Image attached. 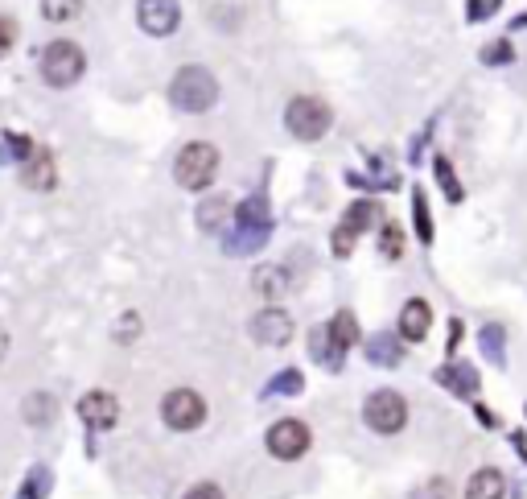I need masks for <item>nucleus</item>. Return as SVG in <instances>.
<instances>
[{"instance_id":"f257e3e1","label":"nucleus","mask_w":527,"mask_h":499,"mask_svg":"<svg viewBox=\"0 0 527 499\" xmlns=\"http://www.w3.org/2000/svg\"><path fill=\"white\" fill-rule=\"evenodd\" d=\"M219 99V83L206 66H182L178 75L169 83V104L186 112V116H198V112H210Z\"/></svg>"},{"instance_id":"f03ea898","label":"nucleus","mask_w":527,"mask_h":499,"mask_svg":"<svg viewBox=\"0 0 527 499\" xmlns=\"http://www.w3.org/2000/svg\"><path fill=\"white\" fill-rule=\"evenodd\" d=\"M215 170H219V149L206 145V141H190V145L178 153V165H173V174H178V182H182L186 190L210 186Z\"/></svg>"},{"instance_id":"7ed1b4c3","label":"nucleus","mask_w":527,"mask_h":499,"mask_svg":"<svg viewBox=\"0 0 527 499\" xmlns=\"http://www.w3.org/2000/svg\"><path fill=\"white\" fill-rule=\"evenodd\" d=\"M363 421L375 429V434H400V429L408 425V401L392 388H379V392L367 396Z\"/></svg>"},{"instance_id":"20e7f679","label":"nucleus","mask_w":527,"mask_h":499,"mask_svg":"<svg viewBox=\"0 0 527 499\" xmlns=\"http://www.w3.org/2000/svg\"><path fill=\"white\" fill-rule=\"evenodd\" d=\"M83 66H87V58H83V50L75 42H62L58 38V42H50L42 50V79L50 87H70L83 75Z\"/></svg>"},{"instance_id":"39448f33","label":"nucleus","mask_w":527,"mask_h":499,"mask_svg":"<svg viewBox=\"0 0 527 499\" xmlns=\"http://www.w3.org/2000/svg\"><path fill=\"white\" fill-rule=\"evenodd\" d=\"M285 124L297 141H318L326 137V128H330V108L322 104V99H313V95H297L289 112H285Z\"/></svg>"},{"instance_id":"423d86ee","label":"nucleus","mask_w":527,"mask_h":499,"mask_svg":"<svg viewBox=\"0 0 527 499\" xmlns=\"http://www.w3.org/2000/svg\"><path fill=\"white\" fill-rule=\"evenodd\" d=\"M161 417L169 429H178V434H190V429H198L206 421V401L194 392V388H178L169 392L161 401Z\"/></svg>"},{"instance_id":"0eeeda50","label":"nucleus","mask_w":527,"mask_h":499,"mask_svg":"<svg viewBox=\"0 0 527 499\" xmlns=\"http://www.w3.org/2000/svg\"><path fill=\"white\" fill-rule=\"evenodd\" d=\"M268 450H272V458H285V462L301 458L309 450V425L305 421H293V417L276 421L268 429Z\"/></svg>"},{"instance_id":"6e6552de","label":"nucleus","mask_w":527,"mask_h":499,"mask_svg":"<svg viewBox=\"0 0 527 499\" xmlns=\"http://www.w3.org/2000/svg\"><path fill=\"white\" fill-rule=\"evenodd\" d=\"M375 223H379V207L367 203V198H363V203H355V207L346 211V219L338 223V231H334V252H338V256H350L355 240L363 236L367 227H375Z\"/></svg>"},{"instance_id":"1a4fd4ad","label":"nucleus","mask_w":527,"mask_h":499,"mask_svg":"<svg viewBox=\"0 0 527 499\" xmlns=\"http://www.w3.org/2000/svg\"><path fill=\"white\" fill-rule=\"evenodd\" d=\"M136 21L145 33H153V38H165V33L178 29L182 21V9H178V0H140L136 5Z\"/></svg>"},{"instance_id":"9d476101","label":"nucleus","mask_w":527,"mask_h":499,"mask_svg":"<svg viewBox=\"0 0 527 499\" xmlns=\"http://www.w3.org/2000/svg\"><path fill=\"white\" fill-rule=\"evenodd\" d=\"M252 339L264 343V347H285L293 339V318L285 310H276V306L272 310H260L252 318Z\"/></svg>"},{"instance_id":"9b49d317","label":"nucleus","mask_w":527,"mask_h":499,"mask_svg":"<svg viewBox=\"0 0 527 499\" xmlns=\"http://www.w3.org/2000/svg\"><path fill=\"white\" fill-rule=\"evenodd\" d=\"M79 417L91 425V429H112L116 417H120V401L112 392H87L79 401Z\"/></svg>"},{"instance_id":"f8f14e48","label":"nucleus","mask_w":527,"mask_h":499,"mask_svg":"<svg viewBox=\"0 0 527 499\" xmlns=\"http://www.w3.org/2000/svg\"><path fill=\"white\" fill-rule=\"evenodd\" d=\"M437 384L441 388H449L453 396H478V388H482V380H478V372L470 368V363H445V368H437Z\"/></svg>"},{"instance_id":"ddd939ff","label":"nucleus","mask_w":527,"mask_h":499,"mask_svg":"<svg viewBox=\"0 0 527 499\" xmlns=\"http://www.w3.org/2000/svg\"><path fill=\"white\" fill-rule=\"evenodd\" d=\"M429 326H433V310H429V302H420V297H412V302L400 310V339L420 343V339L429 335Z\"/></svg>"},{"instance_id":"4468645a","label":"nucleus","mask_w":527,"mask_h":499,"mask_svg":"<svg viewBox=\"0 0 527 499\" xmlns=\"http://www.w3.org/2000/svg\"><path fill=\"white\" fill-rule=\"evenodd\" d=\"M25 186L29 190H50L54 186V178H58V170H54V153L46 149V145H38L33 149V157L25 161Z\"/></svg>"},{"instance_id":"2eb2a0df","label":"nucleus","mask_w":527,"mask_h":499,"mask_svg":"<svg viewBox=\"0 0 527 499\" xmlns=\"http://www.w3.org/2000/svg\"><path fill=\"white\" fill-rule=\"evenodd\" d=\"M309 355L322 363V368H330V372H342V359H346V347H338L334 343V335H330V326H318L309 335Z\"/></svg>"},{"instance_id":"dca6fc26","label":"nucleus","mask_w":527,"mask_h":499,"mask_svg":"<svg viewBox=\"0 0 527 499\" xmlns=\"http://www.w3.org/2000/svg\"><path fill=\"white\" fill-rule=\"evenodd\" d=\"M268 231H272V227H260V223H239V219H235V231L227 236V244H223V248H227L231 256H248V252H256V248L268 240Z\"/></svg>"},{"instance_id":"f3484780","label":"nucleus","mask_w":527,"mask_h":499,"mask_svg":"<svg viewBox=\"0 0 527 499\" xmlns=\"http://www.w3.org/2000/svg\"><path fill=\"white\" fill-rule=\"evenodd\" d=\"M466 499H507V479H503V471L482 467L478 475H470Z\"/></svg>"},{"instance_id":"a211bd4d","label":"nucleus","mask_w":527,"mask_h":499,"mask_svg":"<svg viewBox=\"0 0 527 499\" xmlns=\"http://www.w3.org/2000/svg\"><path fill=\"white\" fill-rule=\"evenodd\" d=\"M367 359L375 368H396L404 359V347L396 343V335H375V339H367Z\"/></svg>"},{"instance_id":"6ab92c4d","label":"nucleus","mask_w":527,"mask_h":499,"mask_svg":"<svg viewBox=\"0 0 527 499\" xmlns=\"http://www.w3.org/2000/svg\"><path fill=\"white\" fill-rule=\"evenodd\" d=\"M231 223V198H206L198 207V227L202 231H223Z\"/></svg>"},{"instance_id":"aec40b11","label":"nucleus","mask_w":527,"mask_h":499,"mask_svg":"<svg viewBox=\"0 0 527 499\" xmlns=\"http://www.w3.org/2000/svg\"><path fill=\"white\" fill-rule=\"evenodd\" d=\"M503 339H507V330H503L499 322H490V326H482V330H478V347H482V355H486L490 363H495V368H503V363H507Z\"/></svg>"},{"instance_id":"412c9836","label":"nucleus","mask_w":527,"mask_h":499,"mask_svg":"<svg viewBox=\"0 0 527 499\" xmlns=\"http://www.w3.org/2000/svg\"><path fill=\"white\" fill-rule=\"evenodd\" d=\"M54 409H58V405H54V396H50V392H33V396H25V405H21L25 421H29V425H38V429L54 421Z\"/></svg>"},{"instance_id":"4be33fe9","label":"nucleus","mask_w":527,"mask_h":499,"mask_svg":"<svg viewBox=\"0 0 527 499\" xmlns=\"http://www.w3.org/2000/svg\"><path fill=\"white\" fill-rule=\"evenodd\" d=\"M252 285H256V293H264V297H280V293L289 289V273L280 269V264H264V269H256Z\"/></svg>"},{"instance_id":"5701e85b","label":"nucleus","mask_w":527,"mask_h":499,"mask_svg":"<svg viewBox=\"0 0 527 499\" xmlns=\"http://www.w3.org/2000/svg\"><path fill=\"white\" fill-rule=\"evenodd\" d=\"M33 149H38V141L33 137H21V132H9V137H0V165L5 161H29L33 157Z\"/></svg>"},{"instance_id":"b1692460","label":"nucleus","mask_w":527,"mask_h":499,"mask_svg":"<svg viewBox=\"0 0 527 499\" xmlns=\"http://www.w3.org/2000/svg\"><path fill=\"white\" fill-rule=\"evenodd\" d=\"M330 335H334V343L338 347H355L359 343V322H355V314H350V310H338L334 314V322H330Z\"/></svg>"},{"instance_id":"393cba45","label":"nucleus","mask_w":527,"mask_h":499,"mask_svg":"<svg viewBox=\"0 0 527 499\" xmlns=\"http://www.w3.org/2000/svg\"><path fill=\"white\" fill-rule=\"evenodd\" d=\"M412 215H416V236H420V244H433V219H429L425 190H412Z\"/></svg>"},{"instance_id":"a878e982","label":"nucleus","mask_w":527,"mask_h":499,"mask_svg":"<svg viewBox=\"0 0 527 499\" xmlns=\"http://www.w3.org/2000/svg\"><path fill=\"white\" fill-rule=\"evenodd\" d=\"M301 388H305V376H301L297 368H289V372H280L276 380H268L264 396H297Z\"/></svg>"},{"instance_id":"bb28decb","label":"nucleus","mask_w":527,"mask_h":499,"mask_svg":"<svg viewBox=\"0 0 527 499\" xmlns=\"http://www.w3.org/2000/svg\"><path fill=\"white\" fill-rule=\"evenodd\" d=\"M83 13V0H42V17L46 21H70Z\"/></svg>"},{"instance_id":"cd10ccee","label":"nucleus","mask_w":527,"mask_h":499,"mask_svg":"<svg viewBox=\"0 0 527 499\" xmlns=\"http://www.w3.org/2000/svg\"><path fill=\"white\" fill-rule=\"evenodd\" d=\"M437 182L449 194V203H462V186H458V178H453V165L445 157H437Z\"/></svg>"},{"instance_id":"c85d7f7f","label":"nucleus","mask_w":527,"mask_h":499,"mask_svg":"<svg viewBox=\"0 0 527 499\" xmlns=\"http://www.w3.org/2000/svg\"><path fill=\"white\" fill-rule=\"evenodd\" d=\"M379 248H383V256H388V260H396V256L404 252V231H400L396 223H383V236H379Z\"/></svg>"},{"instance_id":"c756f323","label":"nucleus","mask_w":527,"mask_h":499,"mask_svg":"<svg viewBox=\"0 0 527 499\" xmlns=\"http://www.w3.org/2000/svg\"><path fill=\"white\" fill-rule=\"evenodd\" d=\"M46 491H50V471L46 467H38L29 479H25V491H21V499H46Z\"/></svg>"},{"instance_id":"7c9ffc66","label":"nucleus","mask_w":527,"mask_h":499,"mask_svg":"<svg viewBox=\"0 0 527 499\" xmlns=\"http://www.w3.org/2000/svg\"><path fill=\"white\" fill-rule=\"evenodd\" d=\"M412 499H453V487H449V479H429L412 491Z\"/></svg>"},{"instance_id":"2f4dec72","label":"nucleus","mask_w":527,"mask_h":499,"mask_svg":"<svg viewBox=\"0 0 527 499\" xmlns=\"http://www.w3.org/2000/svg\"><path fill=\"white\" fill-rule=\"evenodd\" d=\"M511 58H515V54H511L507 42H490V46L482 50V62H486V66H503V62H511Z\"/></svg>"},{"instance_id":"473e14b6","label":"nucleus","mask_w":527,"mask_h":499,"mask_svg":"<svg viewBox=\"0 0 527 499\" xmlns=\"http://www.w3.org/2000/svg\"><path fill=\"white\" fill-rule=\"evenodd\" d=\"M140 335V318L136 314H124L120 322H116V343H128V339H136Z\"/></svg>"},{"instance_id":"72a5a7b5","label":"nucleus","mask_w":527,"mask_h":499,"mask_svg":"<svg viewBox=\"0 0 527 499\" xmlns=\"http://www.w3.org/2000/svg\"><path fill=\"white\" fill-rule=\"evenodd\" d=\"M182 499H223V491H219L215 483H194V487H190Z\"/></svg>"},{"instance_id":"f704fd0d","label":"nucleus","mask_w":527,"mask_h":499,"mask_svg":"<svg viewBox=\"0 0 527 499\" xmlns=\"http://www.w3.org/2000/svg\"><path fill=\"white\" fill-rule=\"evenodd\" d=\"M13 42H17V25L9 17H0V54H9Z\"/></svg>"},{"instance_id":"c9c22d12","label":"nucleus","mask_w":527,"mask_h":499,"mask_svg":"<svg viewBox=\"0 0 527 499\" xmlns=\"http://www.w3.org/2000/svg\"><path fill=\"white\" fill-rule=\"evenodd\" d=\"M5 351H9V335H5V326H0V359H5Z\"/></svg>"},{"instance_id":"e433bc0d","label":"nucleus","mask_w":527,"mask_h":499,"mask_svg":"<svg viewBox=\"0 0 527 499\" xmlns=\"http://www.w3.org/2000/svg\"><path fill=\"white\" fill-rule=\"evenodd\" d=\"M515 25H527V13H523V17H519V21H515Z\"/></svg>"}]
</instances>
